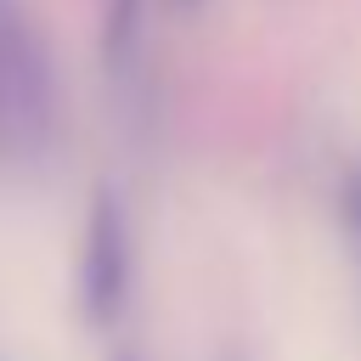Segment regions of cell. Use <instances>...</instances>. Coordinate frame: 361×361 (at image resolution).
I'll list each match as a JSON object with an SVG mask.
<instances>
[{
	"instance_id": "cell-1",
	"label": "cell",
	"mask_w": 361,
	"mask_h": 361,
	"mask_svg": "<svg viewBox=\"0 0 361 361\" xmlns=\"http://www.w3.org/2000/svg\"><path fill=\"white\" fill-rule=\"evenodd\" d=\"M135 299V220L113 180L90 192L85 231H79V265H73V305L90 333H113L130 316Z\"/></svg>"
},
{
	"instance_id": "cell-2",
	"label": "cell",
	"mask_w": 361,
	"mask_h": 361,
	"mask_svg": "<svg viewBox=\"0 0 361 361\" xmlns=\"http://www.w3.org/2000/svg\"><path fill=\"white\" fill-rule=\"evenodd\" d=\"M152 6H158V0H102L96 56H102V79H107V90H118V96H130V90L147 79Z\"/></svg>"
},
{
	"instance_id": "cell-3",
	"label": "cell",
	"mask_w": 361,
	"mask_h": 361,
	"mask_svg": "<svg viewBox=\"0 0 361 361\" xmlns=\"http://www.w3.org/2000/svg\"><path fill=\"white\" fill-rule=\"evenodd\" d=\"M333 214H338V231H344V248L361 271V158L338 175V192H333Z\"/></svg>"
},
{
	"instance_id": "cell-4",
	"label": "cell",
	"mask_w": 361,
	"mask_h": 361,
	"mask_svg": "<svg viewBox=\"0 0 361 361\" xmlns=\"http://www.w3.org/2000/svg\"><path fill=\"white\" fill-rule=\"evenodd\" d=\"M11 152V130H6V79H0V158Z\"/></svg>"
},
{
	"instance_id": "cell-5",
	"label": "cell",
	"mask_w": 361,
	"mask_h": 361,
	"mask_svg": "<svg viewBox=\"0 0 361 361\" xmlns=\"http://www.w3.org/2000/svg\"><path fill=\"white\" fill-rule=\"evenodd\" d=\"M164 6H169V11H175V17H192V11H203V6H209V0H164Z\"/></svg>"
},
{
	"instance_id": "cell-6",
	"label": "cell",
	"mask_w": 361,
	"mask_h": 361,
	"mask_svg": "<svg viewBox=\"0 0 361 361\" xmlns=\"http://www.w3.org/2000/svg\"><path fill=\"white\" fill-rule=\"evenodd\" d=\"M107 361H147V355H141V350H130V344H124V350H113V355H107Z\"/></svg>"
}]
</instances>
